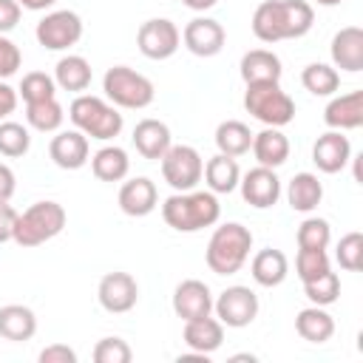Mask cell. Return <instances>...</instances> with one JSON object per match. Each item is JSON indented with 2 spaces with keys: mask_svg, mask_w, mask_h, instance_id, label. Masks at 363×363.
<instances>
[{
  "mask_svg": "<svg viewBox=\"0 0 363 363\" xmlns=\"http://www.w3.org/2000/svg\"><path fill=\"white\" fill-rule=\"evenodd\" d=\"M318 6H326V9H332V6H340L343 0H315Z\"/></svg>",
  "mask_w": 363,
  "mask_h": 363,
  "instance_id": "50",
  "label": "cell"
},
{
  "mask_svg": "<svg viewBox=\"0 0 363 363\" xmlns=\"http://www.w3.org/2000/svg\"><path fill=\"white\" fill-rule=\"evenodd\" d=\"M224 40H227V31L213 17H193L184 26V31H182L184 48L190 54H196V57H216V54H221Z\"/></svg>",
  "mask_w": 363,
  "mask_h": 363,
  "instance_id": "14",
  "label": "cell"
},
{
  "mask_svg": "<svg viewBox=\"0 0 363 363\" xmlns=\"http://www.w3.org/2000/svg\"><path fill=\"white\" fill-rule=\"evenodd\" d=\"M252 156L264 167H281L289 159V139L281 128H264L261 133H252Z\"/></svg>",
  "mask_w": 363,
  "mask_h": 363,
  "instance_id": "25",
  "label": "cell"
},
{
  "mask_svg": "<svg viewBox=\"0 0 363 363\" xmlns=\"http://www.w3.org/2000/svg\"><path fill=\"white\" fill-rule=\"evenodd\" d=\"M323 122L329 130H357L363 125V91L332 96L323 111Z\"/></svg>",
  "mask_w": 363,
  "mask_h": 363,
  "instance_id": "20",
  "label": "cell"
},
{
  "mask_svg": "<svg viewBox=\"0 0 363 363\" xmlns=\"http://www.w3.org/2000/svg\"><path fill=\"white\" fill-rule=\"evenodd\" d=\"M65 207L60 201H34L31 207H26L20 216H17V224H14V244L20 247H40L51 238H57L62 230H65Z\"/></svg>",
  "mask_w": 363,
  "mask_h": 363,
  "instance_id": "5",
  "label": "cell"
},
{
  "mask_svg": "<svg viewBox=\"0 0 363 363\" xmlns=\"http://www.w3.org/2000/svg\"><path fill=\"white\" fill-rule=\"evenodd\" d=\"M182 337H184V346L190 352H199V354H213L221 343H224V323L218 318H193V320H184V329H182Z\"/></svg>",
  "mask_w": 363,
  "mask_h": 363,
  "instance_id": "21",
  "label": "cell"
},
{
  "mask_svg": "<svg viewBox=\"0 0 363 363\" xmlns=\"http://www.w3.org/2000/svg\"><path fill=\"white\" fill-rule=\"evenodd\" d=\"M68 119L88 139H99V142H108V139L119 136L122 125H125L116 105L105 102L102 96H91V94H77L74 96V102L68 105Z\"/></svg>",
  "mask_w": 363,
  "mask_h": 363,
  "instance_id": "4",
  "label": "cell"
},
{
  "mask_svg": "<svg viewBox=\"0 0 363 363\" xmlns=\"http://www.w3.org/2000/svg\"><path fill=\"white\" fill-rule=\"evenodd\" d=\"M335 258H337L340 269L357 272V269L363 267V235H360V233H346V235L337 241Z\"/></svg>",
  "mask_w": 363,
  "mask_h": 363,
  "instance_id": "39",
  "label": "cell"
},
{
  "mask_svg": "<svg viewBox=\"0 0 363 363\" xmlns=\"http://www.w3.org/2000/svg\"><path fill=\"white\" fill-rule=\"evenodd\" d=\"M301 85L312 94V96H335V91L340 88V74L335 65L326 62H309L301 71Z\"/></svg>",
  "mask_w": 363,
  "mask_h": 363,
  "instance_id": "34",
  "label": "cell"
},
{
  "mask_svg": "<svg viewBox=\"0 0 363 363\" xmlns=\"http://www.w3.org/2000/svg\"><path fill=\"white\" fill-rule=\"evenodd\" d=\"M323 199V182L315 173H295L286 184V201L295 213H312Z\"/></svg>",
  "mask_w": 363,
  "mask_h": 363,
  "instance_id": "27",
  "label": "cell"
},
{
  "mask_svg": "<svg viewBox=\"0 0 363 363\" xmlns=\"http://www.w3.org/2000/svg\"><path fill=\"white\" fill-rule=\"evenodd\" d=\"M173 312L182 320H193V318H204L213 315V292L204 281L199 278H187L173 289Z\"/></svg>",
  "mask_w": 363,
  "mask_h": 363,
  "instance_id": "17",
  "label": "cell"
},
{
  "mask_svg": "<svg viewBox=\"0 0 363 363\" xmlns=\"http://www.w3.org/2000/svg\"><path fill=\"white\" fill-rule=\"evenodd\" d=\"M315 23V9L306 0H264L252 11V34L261 43L298 40L309 34Z\"/></svg>",
  "mask_w": 363,
  "mask_h": 363,
  "instance_id": "1",
  "label": "cell"
},
{
  "mask_svg": "<svg viewBox=\"0 0 363 363\" xmlns=\"http://www.w3.org/2000/svg\"><path fill=\"white\" fill-rule=\"evenodd\" d=\"M216 147L224 156H244L252 147V130L238 119H224L216 128Z\"/></svg>",
  "mask_w": 363,
  "mask_h": 363,
  "instance_id": "32",
  "label": "cell"
},
{
  "mask_svg": "<svg viewBox=\"0 0 363 363\" xmlns=\"http://www.w3.org/2000/svg\"><path fill=\"white\" fill-rule=\"evenodd\" d=\"M17 99H20V94H17L6 79H0V122H3V119H9V116L14 113Z\"/></svg>",
  "mask_w": 363,
  "mask_h": 363,
  "instance_id": "46",
  "label": "cell"
},
{
  "mask_svg": "<svg viewBox=\"0 0 363 363\" xmlns=\"http://www.w3.org/2000/svg\"><path fill=\"white\" fill-rule=\"evenodd\" d=\"M91 62L79 54H68V57H60V62L54 65V82L57 88L62 91H71V94H82L88 85H91Z\"/></svg>",
  "mask_w": 363,
  "mask_h": 363,
  "instance_id": "28",
  "label": "cell"
},
{
  "mask_svg": "<svg viewBox=\"0 0 363 363\" xmlns=\"http://www.w3.org/2000/svg\"><path fill=\"white\" fill-rule=\"evenodd\" d=\"M250 250H252L250 227H244L238 221H227L213 230L207 250H204V261H207L210 272H216V275H235L247 264Z\"/></svg>",
  "mask_w": 363,
  "mask_h": 363,
  "instance_id": "3",
  "label": "cell"
},
{
  "mask_svg": "<svg viewBox=\"0 0 363 363\" xmlns=\"http://www.w3.org/2000/svg\"><path fill=\"white\" fill-rule=\"evenodd\" d=\"M136 45L139 51L147 57V60H170L179 45H182V31L173 20L167 17H153V20H145L136 31Z\"/></svg>",
  "mask_w": 363,
  "mask_h": 363,
  "instance_id": "10",
  "label": "cell"
},
{
  "mask_svg": "<svg viewBox=\"0 0 363 363\" xmlns=\"http://www.w3.org/2000/svg\"><path fill=\"white\" fill-rule=\"evenodd\" d=\"M312 162L320 173H340L352 162V142L343 130H326L312 145Z\"/></svg>",
  "mask_w": 363,
  "mask_h": 363,
  "instance_id": "16",
  "label": "cell"
},
{
  "mask_svg": "<svg viewBox=\"0 0 363 363\" xmlns=\"http://www.w3.org/2000/svg\"><path fill=\"white\" fill-rule=\"evenodd\" d=\"M204 182H207V190L216 193V196H224V193H233L241 182V170H238V162L233 156H224V153H216L213 159H207L204 164Z\"/></svg>",
  "mask_w": 363,
  "mask_h": 363,
  "instance_id": "29",
  "label": "cell"
},
{
  "mask_svg": "<svg viewBox=\"0 0 363 363\" xmlns=\"http://www.w3.org/2000/svg\"><path fill=\"white\" fill-rule=\"evenodd\" d=\"M326 269H332L326 250H298L295 272H298L301 284H303V281H312V278H318V275H323Z\"/></svg>",
  "mask_w": 363,
  "mask_h": 363,
  "instance_id": "40",
  "label": "cell"
},
{
  "mask_svg": "<svg viewBox=\"0 0 363 363\" xmlns=\"http://www.w3.org/2000/svg\"><path fill=\"white\" fill-rule=\"evenodd\" d=\"M62 119H65V111L57 102V96L40 99V102H26V122L40 133H57L62 128Z\"/></svg>",
  "mask_w": 363,
  "mask_h": 363,
  "instance_id": "33",
  "label": "cell"
},
{
  "mask_svg": "<svg viewBox=\"0 0 363 363\" xmlns=\"http://www.w3.org/2000/svg\"><path fill=\"white\" fill-rule=\"evenodd\" d=\"M91 170L99 182H122L130 173L128 150L119 145H105L91 156Z\"/></svg>",
  "mask_w": 363,
  "mask_h": 363,
  "instance_id": "31",
  "label": "cell"
},
{
  "mask_svg": "<svg viewBox=\"0 0 363 363\" xmlns=\"http://www.w3.org/2000/svg\"><path fill=\"white\" fill-rule=\"evenodd\" d=\"M159 204V190L156 184L147 179V176H136V179H128L122 187H119V210L130 218H145L156 210Z\"/></svg>",
  "mask_w": 363,
  "mask_h": 363,
  "instance_id": "18",
  "label": "cell"
},
{
  "mask_svg": "<svg viewBox=\"0 0 363 363\" xmlns=\"http://www.w3.org/2000/svg\"><path fill=\"white\" fill-rule=\"evenodd\" d=\"M40 363H77V352L65 343H51L37 354Z\"/></svg>",
  "mask_w": 363,
  "mask_h": 363,
  "instance_id": "43",
  "label": "cell"
},
{
  "mask_svg": "<svg viewBox=\"0 0 363 363\" xmlns=\"http://www.w3.org/2000/svg\"><path fill=\"white\" fill-rule=\"evenodd\" d=\"M17 210L9 201H0V244L14 238V224H17Z\"/></svg>",
  "mask_w": 363,
  "mask_h": 363,
  "instance_id": "45",
  "label": "cell"
},
{
  "mask_svg": "<svg viewBox=\"0 0 363 363\" xmlns=\"http://www.w3.org/2000/svg\"><path fill=\"white\" fill-rule=\"evenodd\" d=\"M34 37L43 48L48 51H65L71 45L79 43L82 37V17L71 9H57V11H48L37 28H34Z\"/></svg>",
  "mask_w": 363,
  "mask_h": 363,
  "instance_id": "9",
  "label": "cell"
},
{
  "mask_svg": "<svg viewBox=\"0 0 363 363\" xmlns=\"http://www.w3.org/2000/svg\"><path fill=\"white\" fill-rule=\"evenodd\" d=\"M17 94L23 96V102L51 99V96H57V82H54V77L45 74V71H28V74L20 79Z\"/></svg>",
  "mask_w": 363,
  "mask_h": 363,
  "instance_id": "38",
  "label": "cell"
},
{
  "mask_svg": "<svg viewBox=\"0 0 363 363\" xmlns=\"http://www.w3.org/2000/svg\"><path fill=\"white\" fill-rule=\"evenodd\" d=\"M238 187H241L244 201L250 207H255V210L275 207L278 199H281V179H278V173L272 167H264V164L247 170L241 176V182H238Z\"/></svg>",
  "mask_w": 363,
  "mask_h": 363,
  "instance_id": "13",
  "label": "cell"
},
{
  "mask_svg": "<svg viewBox=\"0 0 363 363\" xmlns=\"http://www.w3.org/2000/svg\"><path fill=\"white\" fill-rule=\"evenodd\" d=\"M23 65V54L17 48V43H11L6 34H0V79H9L20 71Z\"/></svg>",
  "mask_w": 363,
  "mask_h": 363,
  "instance_id": "42",
  "label": "cell"
},
{
  "mask_svg": "<svg viewBox=\"0 0 363 363\" xmlns=\"http://www.w3.org/2000/svg\"><path fill=\"white\" fill-rule=\"evenodd\" d=\"M102 91H105L111 105L125 108V111H142L156 96L153 82L145 74H139V71H133L128 65L108 68L105 77H102Z\"/></svg>",
  "mask_w": 363,
  "mask_h": 363,
  "instance_id": "7",
  "label": "cell"
},
{
  "mask_svg": "<svg viewBox=\"0 0 363 363\" xmlns=\"http://www.w3.org/2000/svg\"><path fill=\"white\" fill-rule=\"evenodd\" d=\"M20 14L23 9L17 0H0V34H9L11 28H17Z\"/></svg>",
  "mask_w": 363,
  "mask_h": 363,
  "instance_id": "44",
  "label": "cell"
},
{
  "mask_svg": "<svg viewBox=\"0 0 363 363\" xmlns=\"http://www.w3.org/2000/svg\"><path fill=\"white\" fill-rule=\"evenodd\" d=\"M250 272H252V281H255L258 286L272 289V286H278V284L286 281V275H289V261H286V255H284L281 250L264 247V250H258V252L252 255Z\"/></svg>",
  "mask_w": 363,
  "mask_h": 363,
  "instance_id": "24",
  "label": "cell"
},
{
  "mask_svg": "<svg viewBox=\"0 0 363 363\" xmlns=\"http://www.w3.org/2000/svg\"><path fill=\"white\" fill-rule=\"evenodd\" d=\"M96 298H99V306L111 315H125L136 306L139 301V284L130 272H108L99 278V286H96Z\"/></svg>",
  "mask_w": 363,
  "mask_h": 363,
  "instance_id": "12",
  "label": "cell"
},
{
  "mask_svg": "<svg viewBox=\"0 0 363 363\" xmlns=\"http://www.w3.org/2000/svg\"><path fill=\"white\" fill-rule=\"evenodd\" d=\"M133 352L122 337H102L94 346V360L96 363H130Z\"/></svg>",
  "mask_w": 363,
  "mask_h": 363,
  "instance_id": "41",
  "label": "cell"
},
{
  "mask_svg": "<svg viewBox=\"0 0 363 363\" xmlns=\"http://www.w3.org/2000/svg\"><path fill=\"white\" fill-rule=\"evenodd\" d=\"M31 147V133L26 125L20 122H11V119H3L0 122V153L9 156V159H17V156H26Z\"/></svg>",
  "mask_w": 363,
  "mask_h": 363,
  "instance_id": "35",
  "label": "cell"
},
{
  "mask_svg": "<svg viewBox=\"0 0 363 363\" xmlns=\"http://www.w3.org/2000/svg\"><path fill=\"white\" fill-rule=\"evenodd\" d=\"M244 108L252 119L267 128H284L295 119V99L281 88V82H252L244 91Z\"/></svg>",
  "mask_w": 363,
  "mask_h": 363,
  "instance_id": "6",
  "label": "cell"
},
{
  "mask_svg": "<svg viewBox=\"0 0 363 363\" xmlns=\"http://www.w3.org/2000/svg\"><path fill=\"white\" fill-rule=\"evenodd\" d=\"M37 332V315L23 303H6L0 306V337L11 343L31 340Z\"/></svg>",
  "mask_w": 363,
  "mask_h": 363,
  "instance_id": "26",
  "label": "cell"
},
{
  "mask_svg": "<svg viewBox=\"0 0 363 363\" xmlns=\"http://www.w3.org/2000/svg\"><path fill=\"white\" fill-rule=\"evenodd\" d=\"M14 190H17V176H14V170L0 162V201H11Z\"/></svg>",
  "mask_w": 363,
  "mask_h": 363,
  "instance_id": "47",
  "label": "cell"
},
{
  "mask_svg": "<svg viewBox=\"0 0 363 363\" xmlns=\"http://www.w3.org/2000/svg\"><path fill=\"white\" fill-rule=\"evenodd\" d=\"M295 332L309 343H326L335 335V318L326 312V306H306L295 315Z\"/></svg>",
  "mask_w": 363,
  "mask_h": 363,
  "instance_id": "30",
  "label": "cell"
},
{
  "mask_svg": "<svg viewBox=\"0 0 363 363\" xmlns=\"http://www.w3.org/2000/svg\"><path fill=\"white\" fill-rule=\"evenodd\" d=\"M48 156L57 167L62 170H79L91 159V145L82 130H57L54 139L48 142Z\"/></svg>",
  "mask_w": 363,
  "mask_h": 363,
  "instance_id": "15",
  "label": "cell"
},
{
  "mask_svg": "<svg viewBox=\"0 0 363 363\" xmlns=\"http://www.w3.org/2000/svg\"><path fill=\"white\" fill-rule=\"evenodd\" d=\"M187 9H193V11H207V9H213L218 0H182Z\"/></svg>",
  "mask_w": 363,
  "mask_h": 363,
  "instance_id": "49",
  "label": "cell"
},
{
  "mask_svg": "<svg viewBox=\"0 0 363 363\" xmlns=\"http://www.w3.org/2000/svg\"><path fill=\"white\" fill-rule=\"evenodd\" d=\"M162 218L176 233H199L221 218V204L210 190H184L162 201Z\"/></svg>",
  "mask_w": 363,
  "mask_h": 363,
  "instance_id": "2",
  "label": "cell"
},
{
  "mask_svg": "<svg viewBox=\"0 0 363 363\" xmlns=\"http://www.w3.org/2000/svg\"><path fill=\"white\" fill-rule=\"evenodd\" d=\"M133 145H136V153L142 159H162L167 153V147L173 145V136H170V128L162 122V119H142L136 122L133 128Z\"/></svg>",
  "mask_w": 363,
  "mask_h": 363,
  "instance_id": "22",
  "label": "cell"
},
{
  "mask_svg": "<svg viewBox=\"0 0 363 363\" xmlns=\"http://www.w3.org/2000/svg\"><path fill=\"white\" fill-rule=\"evenodd\" d=\"M216 318L230 326V329H244L258 318V295L250 286H227L216 301H213Z\"/></svg>",
  "mask_w": 363,
  "mask_h": 363,
  "instance_id": "11",
  "label": "cell"
},
{
  "mask_svg": "<svg viewBox=\"0 0 363 363\" xmlns=\"http://www.w3.org/2000/svg\"><path fill=\"white\" fill-rule=\"evenodd\" d=\"M303 292H306L309 303L329 306V303H335L340 298V278H337V272L326 269L323 275H318L312 281H303Z\"/></svg>",
  "mask_w": 363,
  "mask_h": 363,
  "instance_id": "37",
  "label": "cell"
},
{
  "mask_svg": "<svg viewBox=\"0 0 363 363\" xmlns=\"http://www.w3.org/2000/svg\"><path fill=\"white\" fill-rule=\"evenodd\" d=\"M332 54V65L349 74H360L363 71V28L360 26H346L332 37L329 45Z\"/></svg>",
  "mask_w": 363,
  "mask_h": 363,
  "instance_id": "19",
  "label": "cell"
},
{
  "mask_svg": "<svg viewBox=\"0 0 363 363\" xmlns=\"http://www.w3.org/2000/svg\"><path fill=\"white\" fill-rule=\"evenodd\" d=\"M298 250H326L329 241H332V227L326 218H318V216H309L301 221L298 227Z\"/></svg>",
  "mask_w": 363,
  "mask_h": 363,
  "instance_id": "36",
  "label": "cell"
},
{
  "mask_svg": "<svg viewBox=\"0 0 363 363\" xmlns=\"http://www.w3.org/2000/svg\"><path fill=\"white\" fill-rule=\"evenodd\" d=\"M238 71H241V79L247 85H252V82H281V74H284L278 54H272L269 48H252V51H247L241 57Z\"/></svg>",
  "mask_w": 363,
  "mask_h": 363,
  "instance_id": "23",
  "label": "cell"
},
{
  "mask_svg": "<svg viewBox=\"0 0 363 363\" xmlns=\"http://www.w3.org/2000/svg\"><path fill=\"white\" fill-rule=\"evenodd\" d=\"M162 162V176L164 182L176 190H196V184L204 176V159L193 145H170L167 153L159 159Z\"/></svg>",
  "mask_w": 363,
  "mask_h": 363,
  "instance_id": "8",
  "label": "cell"
},
{
  "mask_svg": "<svg viewBox=\"0 0 363 363\" xmlns=\"http://www.w3.org/2000/svg\"><path fill=\"white\" fill-rule=\"evenodd\" d=\"M20 3V9H28V11H45V9H51L57 0H17Z\"/></svg>",
  "mask_w": 363,
  "mask_h": 363,
  "instance_id": "48",
  "label": "cell"
}]
</instances>
